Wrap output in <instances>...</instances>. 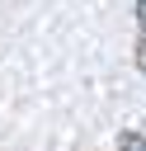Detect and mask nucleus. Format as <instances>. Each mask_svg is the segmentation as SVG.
Instances as JSON below:
<instances>
[{
  "label": "nucleus",
  "mask_w": 146,
  "mask_h": 151,
  "mask_svg": "<svg viewBox=\"0 0 146 151\" xmlns=\"http://www.w3.org/2000/svg\"><path fill=\"white\" fill-rule=\"evenodd\" d=\"M137 24H141V33H146V0H137Z\"/></svg>",
  "instance_id": "obj_2"
},
{
  "label": "nucleus",
  "mask_w": 146,
  "mask_h": 151,
  "mask_svg": "<svg viewBox=\"0 0 146 151\" xmlns=\"http://www.w3.org/2000/svg\"><path fill=\"white\" fill-rule=\"evenodd\" d=\"M118 151H146V137L127 127V132H118Z\"/></svg>",
  "instance_id": "obj_1"
},
{
  "label": "nucleus",
  "mask_w": 146,
  "mask_h": 151,
  "mask_svg": "<svg viewBox=\"0 0 146 151\" xmlns=\"http://www.w3.org/2000/svg\"><path fill=\"white\" fill-rule=\"evenodd\" d=\"M137 66H141V71H146V38H141V42H137Z\"/></svg>",
  "instance_id": "obj_3"
}]
</instances>
